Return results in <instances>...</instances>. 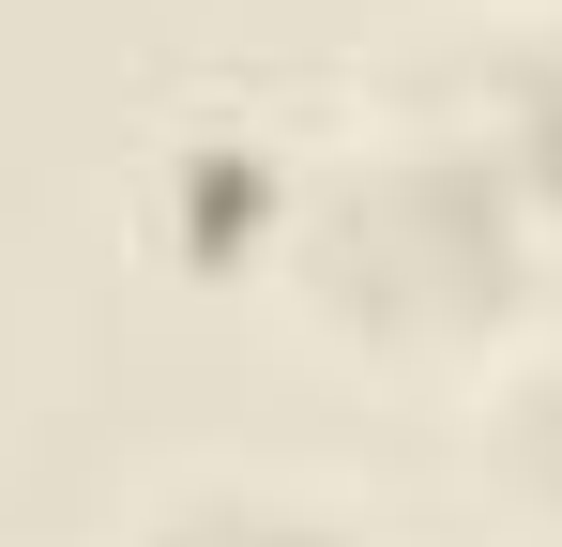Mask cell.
Returning a JSON list of instances; mask_svg holds the SVG:
<instances>
[{
  "mask_svg": "<svg viewBox=\"0 0 562 547\" xmlns=\"http://www.w3.org/2000/svg\"><path fill=\"white\" fill-rule=\"evenodd\" d=\"M106 547H395L350 502V487H319V471H274V456H198L168 487H137Z\"/></svg>",
  "mask_w": 562,
  "mask_h": 547,
  "instance_id": "3",
  "label": "cell"
},
{
  "mask_svg": "<svg viewBox=\"0 0 562 547\" xmlns=\"http://www.w3.org/2000/svg\"><path fill=\"white\" fill-rule=\"evenodd\" d=\"M274 304L350 365L486 380L517 335L562 320V244L532 213V182L486 153V122H457L426 77H395L366 122L319 137V182H304V228L274 259Z\"/></svg>",
  "mask_w": 562,
  "mask_h": 547,
  "instance_id": "1",
  "label": "cell"
},
{
  "mask_svg": "<svg viewBox=\"0 0 562 547\" xmlns=\"http://www.w3.org/2000/svg\"><path fill=\"white\" fill-rule=\"evenodd\" d=\"M471 487L517 547H562V320L471 380Z\"/></svg>",
  "mask_w": 562,
  "mask_h": 547,
  "instance_id": "5",
  "label": "cell"
},
{
  "mask_svg": "<svg viewBox=\"0 0 562 547\" xmlns=\"http://www.w3.org/2000/svg\"><path fill=\"white\" fill-rule=\"evenodd\" d=\"M426 91H441L457 122H486V153L532 182V213H548V244H562V0L471 15L457 46L426 62Z\"/></svg>",
  "mask_w": 562,
  "mask_h": 547,
  "instance_id": "4",
  "label": "cell"
},
{
  "mask_svg": "<svg viewBox=\"0 0 562 547\" xmlns=\"http://www.w3.org/2000/svg\"><path fill=\"white\" fill-rule=\"evenodd\" d=\"M304 182H319V137H304V122H274L259 91H183V107L137 137V168H122V228L168 274L274 289L289 228H304Z\"/></svg>",
  "mask_w": 562,
  "mask_h": 547,
  "instance_id": "2",
  "label": "cell"
}]
</instances>
